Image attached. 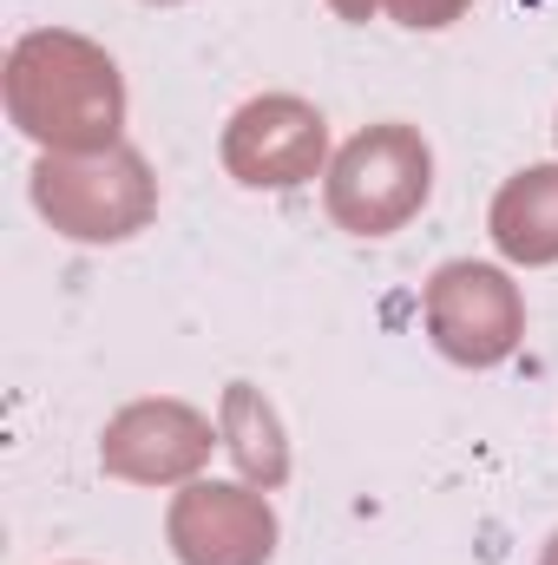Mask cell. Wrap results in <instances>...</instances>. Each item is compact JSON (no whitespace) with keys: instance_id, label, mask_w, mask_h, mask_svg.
<instances>
[{"instance_id":"cell-1","label":"cell","mask_w":558,"mask_h":565,"mask_svg":"<svg viewBox=\"0 0 558 565\" xmlns=\"http://www.w3.org/2000/svg\"><path fill=\"white\" fill-rule=\"evenodd\" d=\"M420 198H427V151L408 132H395V126L348 145L342 164H335V191H329L335 217L368 231V237L401 224Z\"/></svg>"},{"instance_id":"cell-2","label":"cell","mask_w":558,"mask_h":565,"mask_svg":"<svg viewBox=\"0 0 558 565\" xmlns=\"http://www.w3.org/2000/svg\"><path fill=\"white\" fill-rule=\"evenodd\" d=\"M13 113L33 139H60V145H106L119 126V79H112V60H86L79 79H33V73H13Z\"/></svg>"},{"instance_id":"cell-3","label":"cell","mask_w":558,"mask_h":565,"mask_svg":"<svg viewBox=\"0 0 558 565\" xmlns=\"http://www.w3.org/2000/svg\"><path fill=\"white\" fill-rule=\"evenodd\" d=\"M433 329L447 342V355L460 362H493L513 349V329H519V302L500 270H480V264H453L433 282Z\"/></svg>"},{"instance_id":"cell-4","label":"cell","mask_w":558,"mask_h":565,"mask_svg":"<svg viewBox=\"0 0 558 565\" xmlns=\"http://www.w3.org/2000/svg\"><path fill=\"white\" fill-rule=\"evenodd\" d=\"M315 158H322V119L302 113L296 99H270V106L237 113L230 164L244 171V184H296L315 171Z\"/></svg>"},{"instance_id":"cell-5","label":"cell","mask_w":558,"mask_h":565,"mask_svg":"<svg viewBox=\"0 0 558 565\" xmlns=\"http://www.w3.org/2000/svg\"><path fill=\"white\" fill-rule=\"evenodd\" d=\"M178 546L191 565H257L270 553V513L230 487H204L178 507Z\"/></svg>"},{"instance_id":"cell-6","label":"cell","mask_w":558,"mask_h":565,"mask_svg":"<svg viewBox=\"0 0 558 565\" xmlns=\"http://www.w3.org/2000/svg\"><path fill=\"white\" fill-rule=\"evenodd\" d=\"M493 237L519 264H552L558 257V171H526V178H513L500 191Z\"/></svg>"},{"instance_id":"cell-7","label":"cell","mask_w":558,"mask_h":565,"mask_svg":"<svg viewBox=\"0 0 558 565\" xmlns=\"http://www.w3.org/2000/svg\"><path fill=\"white\" fill-rule=\"evenodd\" d=\"M453 7H460V0H395V13H401L408 26H440V20H453Z\"/></svg>"},{"instance_id":"cell-8","label":"cell","mask_w":558,"mask_h":565,"mask_svg":"<svg viewBox=\"0 0 558 565\" xmlns=\"http://www.w3.org/2000/svg\"><path fill=\"white\" fill-rule=\"evenodd\" d=\"M335 7H342V13H348V20H362V13H368V7H375V0H335Z\"/></svg>"},{"instance_id":"cell-9","label":"cell","mask_w":558,"mask_h":565,"mask_svg":"<svg viewBox=\"0 0 558 565\" xmlns=\"http://www.w3.org/2000/svg\"><path fill=\"white\" fill-rule=\"evenodd\" d=\"M552 565H558V546H552Z\"/></svg>"}]
</instances>
